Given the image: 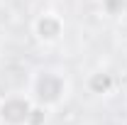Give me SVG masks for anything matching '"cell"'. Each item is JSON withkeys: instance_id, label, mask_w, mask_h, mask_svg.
Wrapping results in <instances>:
<instances>
[{"instance_id": "cell-1", "label": "cell", "mask_w": 127, "mask_h": 125, "mask_svg": "<svg viewBox=\"0 0 127 125\" xmlns=\"http://www.w3.org/2000/svg\"><path fill=\"white\" fill-rule=\"evenodd\" d=\"M27 93L32 96L37 106L54 110L61 103H66V98L71 93V78L59 66H42L32 74Z\"/></svg>"}, {"instance_id": "cell-3", "label": "cell", "mask_w": 127, "mask_h": 125, "mask_svg": "<svg viewBox=\"0 0 127 125\" xmlns=\"http://www.w3.org/2000/svg\"><path fill=\"white\" fill-rule=\"evenodd\" d=\"M64 17L54 10H47V12H39V15L32 20V34L37 37V42L42 44H56L64 37Z\"/></svg>"}, {"instance_id": "cell-5", "label": "cell", "mask_w": 127, "mask_h": 125, "mask_svg": "<svg viewBox=\"0 0 127 125\" xmlns=\"http://www.w3.org/2000/svg\"><path fill=\"white\" fill-rule=\"evenodd\" d=\"M100 5L108 17H120L127 12V0H100Z\"/></svg>"}, {"instance_id": "cell-2", "label": "cell", "mask_w": 127, "mask_h": 125, "mask_svg": "<svg viewBox=\"0 0 127 125\" xmlns=\"http://www.w3.org/2000/svg\"><path fill=\"white\" fill-rule=\"evenodd\" d=\"M34 101L30 93H7L0 98V125H30Z\"/></svg>"}, {"instance_id": "cell-4", "label": "cell", "mask_w": 127, "mask_h": 125, "mask_svg": "<svg viewBox=\"0 0 127 125\" xmlns=\"http://www.w3.org/2000/svg\"><path fill=\"white\" fill-rule=\"evenodd\" d=\"M86 86H88V91L93 96H108L115 91V76H112L110 71H93L88 81H86Z\"/></svg>"}]
</instances>
